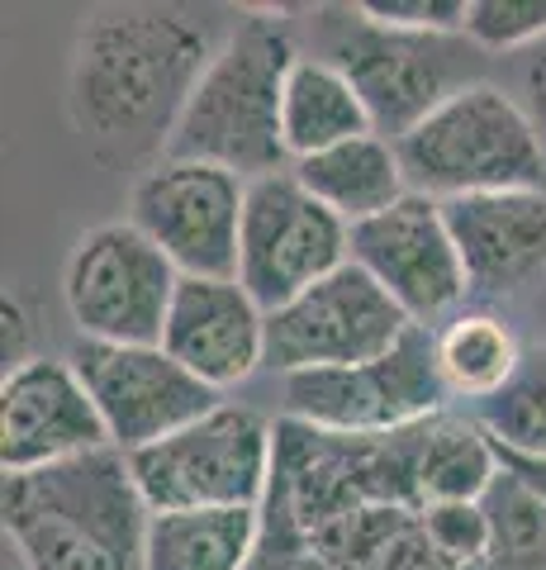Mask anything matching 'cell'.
<instances>
[{"label": "cell", "mask_w": 546, "mask_h": 570, "mask_svg": "<svg viewBox=\"0 0 546 570\" xmlns=\"http://www.w3.org/2000/svg\"><path fill=\"white\" fill-rule=\"evenodd\" d=\"M162 347L209 390H234L267 366V309L238 281L181 276Z\"/></svg>", "instance_id": "2e32d148"}, {"label": "cell", "mask_w": 546, "mask_h": 570, "mask_svg": "<svg viewBox=\"0 0 546 570\" xmlns=\"http://www.w3.org/2000/svg\"><path fill=\"white\" fill-rule=\"evenodd\" d=\"M314 58H324L357 86L380 138L399 142L414 134L437 105L475 81H489V52L466 33H409L385 29L361 6H314L309 10Z\"/></svg>", "instance_id": "277c9868"}, {"label": "cell", "mask_w": 546, "mask_h": 570, "mask_svg": "<svg viewBox=\"0 0 546 570\" xmlns=\"http://www.w3.org/2000/svg\"><path fill=\"white\" fill-rule=\"evenodd\" d=\"M437 347V376H443L451 400H466L470 409L495 400L499 390L518 376L527 343L495 309H461L447 324L433 328Z\"/></svg>", "instance_id": "ffe728a7"}, {"label": "cell", "mask_w": 546, "mask_h": 570, "mask_svg": "<svg viewBox=\"0 0 546 570\" xmlns=\"http://www.w3.org/2000/svg\"><path fill=\"white\" fill-rule=\"evenodd\" d=\"M351 262L423 328H437V318L461 314L470 299L447 209L443 200H428L418 190H409L376 219L351 224Z\"/></svg>", "instance_id": "4fadbf2b"}, {"label": "cell", "mask_w": 546, "mask_h": 570, "mask_svg": "<svg viewBox=\"0 0 546 570\" xmlns=\"http://www.w3.org/2000/svg\"><path fill=\"white\" fill-rule=\"evenodd\" d=\"M280 134H286V153L295 167L305 157H319L328 148H338V142H351L376 129L357 86L332 62L299 52V62L290 67V81H286V105H280Z\"/></svg>", "instance_id": "ac0fdd59"}, {"label": "cell", "mask_w": 546, "mask_h": 570, "mask_svg": "<svg viewBox=\"0 0 546 570\" xmlns=\"http://www.w3.org/2000/svg\"><path fill=\"white\" fill-rule=\"evenodd\" d=\"M290 171L299 176V186L319 205H328L347 228L395 209L404 195H409V176H404L399 148L380 134H361L351 142H338V148H328L319 157L295 163Z\"/></svg>", "instance_id": "e0dca14e"}, {"label": "cell", "mask_w": 546, "mask_h": 570, "mask_svg": "<svg viewBox=\"0 0 546 570\" xmlns=\"http://www.w3.org/2000/svg\"><path fill=\"white\" fill-rule=\"evenodd\" d=\"M242 205H248V181L238 171L162 157L133 181L129 224L143 228L181 276L238 281Z\"/></svg>", "instance_id": "30bf717a"}, {"label": "cell", "mask_w": 546, "mask_h": 570, "mask_svg": "<svg viewBox=\"0 0 546 570\" xmlns=\"http://www.w3.org/2000/svg\"><path fill=\"white\" fill-rule=\"evenodd\" d=\"M409 190L428 200L495 190H546V138L514 91L475 81L418 124L399 142Z\"/></svg>", "instance_id": "5b68a950"}, {"label": "cell", "mask_w": 546, "mask_h": 570, "mask_svg": "<svg viewBox=\"0 0 546 570\" xmlns=\"http://www.w3.org/2000/svg\"><path fill=\"white\" fill-rule=\"evenodd\" d=\"M67 362L77 366V376L91 390L105 433H110V448H119L125 456L181 433V428L224 404L219 390L190 376L162 343L157 347L77 343L67 352Z\"/></svg>", "instance_id": "7c38bea8"}, {"label": "cell", "mask_w": 546, "mask_h": 570, "mask_svg": "<svg viewBox=\"0 0 546 570\" xmlns=\"http://www.w3.org/2000/svg\"><path fill=\"white\" fill-rule=\"evenodd\" d=\"M466 39L489 58L537 48L546 39V0H470Z\"/></svg>", "instance_id": "cb8c5ba5"}, {"label": "cell", "mask_w": 546, "mask_h": 570, "mask_svg": "<svg viewBox=\"0 0 546 570\" xmlns=\"http://www.w3.org/2000/svg\"><path fill=\"white\" fill-rule=\"evenodd\" d=\"M299 52L305 48L286 10H242L228 24L215 62L205 67L167 157L215 163L224 171H238L242 181L286 171L290 153L280 134V105H286V81Z\"/></svg>", "instance_id": "3957f363"}, {"label": "cell", "mask_w": 546, "mask_h": 570, "mask_svg": "<svg viewBox=\"0 0 546 570\" xmlns=\"http://www.w3.org/2000/svg\"><path fill=\"white\" fill-rule=\"evenodd\" d=\"M248 570H338V566L299 532L290 509L276 494H267V504H261V542Z\"/></svg>", "instance_id": "484cf974"}, {"label": "cell", "mask_w": 546, "mask_h": 570, "mask_svg": "<svg viewBox=\"0 0 546 570\" xmlns=\"http://www.w3.org/2000/svg\"><path fill=\"white\" fill-rule=\"evenodd\" d=\"M181 272L129 219L96 224L62 262V305L81 343L157 347Z\"/></svg>", "instance_id": "52a82bcc"}, {"label": "cell", "mask_w": 546, "mask_h": 570, "mask_svg": "<svg viewBox=\"0 0 546 570\" xmlns=\"http://www.w3.org/2000/svg\"><path fill=\"white\" fill-rule=\"evenodd\" d=\"M228 24L186 6L91 10L67 52V119L105 167L162 163Z\"/></svg>", "instance_id": "6da1fadb"}, {"label": "cell", "mask_w": 546, "mask_h": 570, "mask_svg": "<svg viewBox=\"0 0 546 570\" xmlns=\"http://www.w3.org/2000/svg\"><path fill=\"white\" fill-rule=\"evenodd\" d=\"M504 475L499 452L489 433L470 414H443L418 423V448H414V485H418V504H475L485 499L489 485Z\"/></svg>", "instance_id": "d6986e66"}, {"label": "cell", "mask_w": 546, "mask_h": 570, "mask_svg": "<svg viewBox=\"0 0 546 570\" xmlns=\"http://www.w3.org/2000/svg\"><path fill=\"white\" fill-rule=\"evenodd\" d=\"M0 570H24V566H20V561H14V557H10V551H6V561H0Z\"/></svg>", "instance_id": "4dcf8cb0"}, {"label": "cell", "mask_w": 546, "mask_h": 570, "mask_svg": "<svg viewBox=\"0 0 546 570\" xmlns=\"http://www.w3.org/2000/svg\"><path fill=\"white\" fill-rule=\"evenodd\" d=\"M499 452V448H495ZM499 466L514 475V480H523L527 490H533L542 504H546V461H533V456H508V452H499Z\"/></svg>", "instance_id": "f546056e"}, {"label": "cell", "mask_w": 546, "mask_h": 570, "mask_svg": "<svg viewBox=\"0 0 546 570\" xmlns=\"http://www.w3.org/2000/svg\"><path fill=\"white\" fill-rule=\"evenodd\" d=\"M518 100H523V110L533 115L537 134L546 138V39L537 48L518 52Z\"/></svg>", "instance_id": "83f0119b"}, {"label": "cell", "mask_w": 546, "mask_h": 570, "mask_svg": "<svg viewBox=\"0 0 546 570\" xmlns=\"http://www.w3.org/2000/svg\"><path fill=\"white\" fill-rule=\"evenodd\" d=\"M409 328L414 318L357 262H347L267 314V366L280 376L361 366L385 356Z\"/></svg>", "instance_id": "8fae6325"}, {"label": "cell", "mask_w": 546, "mask_h": 570, "mask_svg": "<svg viewBox=\"0 0 546 570\" xmlns=\"http://www.w3.org/2000/svg\"><path fill=\"white\" fill-rule=\"evenodd\" d=\"M261 542V509L152 513L143 570H248Z\"/></svg>", "instance_id": "44dd1931"}, {"label": "cell", "mask_w": 546, "mask_h": 570, "mask_svg": "<svg viewBox=\"0 0 546 570\" xmlns=\"http://www.w3.org/2000/svg\"><path fill=\"white\" fill-rule=\"evenodd\" d=\"M361 10L385 29L409 33H466L470 0H361Z\"/></svg>", "instance_id": "4316f807"}, {"label": "cell", "mask_w": 546, "mask_h": 570, "mask_svg": "<svg viewBox=\"0 0 546 570\" xmlns=\"http://www.w3.org/2000/svg\"><path fill=\"white\" fill-rule=\"evenodd\" d=\"M280 395H286V419L309 423L319 433H343V438L399 433V428H414L451 409L447 385L437 376L433 328L423 324H414L376 362L286 376Z\"/></svg>", "instance_id": "ba28073f"}, {"label": "cell", "mask_w": 546, "mask_h": 570, "mask_svg": "<svg viewBox=\"0 0 546 570\" xmlns=\"http://www.w3.org/2000/svg\"><path fill=\"white\" fill-rule=\"evenodd\" d=\"M443 209L475 309L518 305L546 291V190L461 195Z\"/></svg>", "instance_id": "9a60e30c"}, {"label": "cell", "mask_w": 546, "mask_h": 570, "mask_svg": "<svg viewBox=\"0 0 546 570\" xmlns=\"http://www.w3.org/2000/svg\"><path fill=\"white\" fill-rule=\"evenodd\" d=\"M423 528L451 570H485L489 547H495V528H489L485 504H433L423 509Z\"/></svg>", "instance_id": "d4e9b609"}, {"label": "cell", "mask_w": 546, "mask_h": 570, "mask_svg": "<svg viewBox=\"0 0 546 570\" xmlns=\"http://www.w3.org/2000/svg\"><path fill=\"white\" fill-rule=\"evenodd\" d=\"M495 528L485 570H546V504L514 475H499L480 499Z\"/></svg>", "instance_id": "603a6c76"}, {"label": "cell", "mask_w": 546, "mask_h": 570, "mask_svg": "<svg viewBox=\"0 0 546 570\" xmlns=\"http://www.w3.org/2000/svg\"><path fill=\"white\" fill-rule=\"evenodd\" d=\"M470 419L485 428L499 452L546 461V337L527 343L518 376L495 400L475 404Z\"/></svg>", "instance_id": "7402d4cb"}, {"label": "cell", "mask_w": 546, "mask_h": 570, "mask_svg": "<svg viewBox=\"0 0 546 570\" xmlns=\"http://www.w3.org/2000/svg\"><path fill=\"white\" fill-rule=\"evenodd\" d=\"M152 513L176 509H261L276 471V423L248 404H219L181 433L129 456Z\"/></svg>", "instance_id": "8992f818"}, {"label": "cell", "mask_w": 546, "mask_h": 570, "mask_svg": "<svg viewBox=\"0 0 546 570\" xmlns=\"http://www.w3.org/2000/svg\"><path fill=\"white\" fill-rule=\"evenodd\" d=\"M351 262V228L299 186V176L271 171L248 181L242 205L238 285L267 314L290 305L309 285H319Z\"/></svg>", "instance_id": "9c48e42d"}, {"label": "cell", "mask_w": 546, "mask_h": 570, "mask_svg": "<svg viewBox=\"0 0 546 570\" xmlns=\"http://www.w3.org/2000/svg\"><path fill=\"white\" fill-rule=\"evenodd\" d=\"M6 551L24 570H143L152 509L138 494L129 456H91L6 475L0 485Z\"/></svg>", "instance_id": "7a4b0ae2"}, {"label": "cell", "mask_w": 546, "mask_h": 570, "mask_svg": "<svg viewBox=\"0 0 546 570\" xmlns=\"http://www.w3.org/2000/svg\"><path fill=\"white\" fill-rule=\"evenodd\" d=\"M0 314H6V371H14L20 362H29L24 352V314H20V299H14L6 291V299H0Z\"/></svg>", "instance_id": "f1b7e54d"}, {"label": "cell", "mask_w": 546, "mask_h": 570, "mask_svg": "<svg viewBox=\"0 0 546 570\" xmlns=\"http://www.w3.org/2000/svg\"><path fill=\"white\" fill-rule=\"evenodd\" d=\"M110 448L91 390L67 356H29L0 381V466L29 475Z\"/></svg>", "instance_id": "5bb4252c"}]
</instances>
